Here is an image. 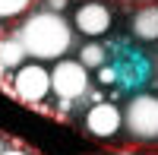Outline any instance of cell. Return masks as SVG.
<instances>
[{
    "instance_id": "1",
    "label": "cell",
    "mask_w": 158,
    "mask_h": 155,
    "mask_svg": "<svg viewBox=\"0 0 158 155\" xmlns=\"http://www.w3.org/2000/svg\"><path fill=\"white\" fill-rule=\"evenodd\" d=\"M16 35L29 51V60H38V63L63 60L67 51L73 48V25L63 19V13H51V10L29 13L16 29Z\"/></svg>"
},
{
    "instance_id": "14",
    "label": "cell",
    "mask_w": 158,
    "mask_h": 155,
    "mask_svg": "<svg viewBox=\"0 0 158 155\" xmlns=\"http://www.w3.org/2000/svg\"><path fill=\"white\" fill-rule=\"evenodd\" d=\"M3 82H6V67L0 63V86H3Z\"/></svg>"
},
{
    "instance_id": "18",
    "label": "cell",
    "mask_w": 158,
    "mask_h": 155,
    "mask_svg": "<svg viewBox=\"0 0 158 155\" xmlns=\"http://www.w3.org/2000/svg\"><path fill=\"white\" fill-rule=\"evenodd\" d=\"M142 3H155V0H142Z\"/></svg>"
},
{
    "instance_id": "3",
    "label": "cell",
    "mask_w": 158,
    "mask_h": 155,
    "mask_svg": "<svg viewBox=\"0 0 158 155\" xmlns=\"http://www.w3.org/2000/svg\"><path fill=\"white\" fill-rule=\"evenodd\" d=\"M123 130L139 143H158V95H133L123 108Z\"/></svg>"
},
{
    "instance_id": "13",
    "label": "cell",
    "mask_w": 158,
    "mask_h": 155,
    "mask_svg": "<svg viewBox=\"0 0 158 155\" xmlns=\"http://www.w3.org/2000/svg\"><path fill=\"white\" fill-rule=\"evenodd\" d=\"M3 155H32V152H29V149H22V146H6Z\"/></svg>"
},
{
    "instance_id": "11",
    "label": "cell",
    "mask_w": 158,
    "mask_h": 155,
    "mask_svg": "<svg viewBox=\"0 0 158 155\" xmlns=\"http://www.w3.org/2000/svg\"><path fill=\"white\" fill-rule=\"evenodd\" d=\"M98 79H101L104 86H111V82H117V67H108V63H104V67L98 70Z\"/></svg>"
},
{
    "instance_id": "9",
    "label": "cell",
    "mask_w": 158,
    "mask_h": 155,
    "mask_svg": "<svg viewBox=\"0 0 158 155\" xmlns=\"http://www.w3.org/2000/svg\"><path fill=\"white\" fill-rule=\"evenodd\" d=\"M79 63H85L89 70H101L104 63H108V51H104L98 41H89L79 48Z\"/></svg>"
},
{
    "instance_id": "4",
    "label": "cell",
    "mask_w": 158,
    "mask_h": 155,
    "mask_svg": "<svg viewBox=\"0 0 158 155\" xmlns=\"http://www.w3.org/2000/svg\"><path fill=\"white\" fill-rule=\"evenodd\" d=\"M51 86H54L57 101H79L89 95V67L79 60L63 57L51 70Z\"/></svg>"
},
{
    "instance_id": "5",
    "label": "cell",
    "mask_w": 158,
    "mask_h": 155,
    "mask_svg": "<svg viewBox=\"0 0 158 155\" xmlns=\"http://www.w3.org/2000/svg\"><path fill=\"white\" fill-rule=\"evenodd\" d=\"M85 130L95 139H114L123 130V108H117L114 101H95L85 111Z\"/></svg>"
},
{
    "instance_id": "16",
    "label": "cell",
    "mask_w": 158,
    "mask_h": 155,
    "mask_svg": "<svg viewBox=\"0 0 158 155\" xmlns=\"http://www.w3.org/2000/svg\"><path fill=\"white\" fill-rule=\"evenodd\" d=\"M0 38H3V19H0Z\"/></svg>"
},
{
    "instance_id": "17",
    "label": "cell",
    "mask_w": 158,
    "mask_h": 155,
    "mask_svg": "<svg viewBox=\"0 0 158 155\" xmlns=\"http://www.w3.org/2000/svg\"><path fill=\"white\" fill-rule=\"evenodd\" d=\"M117 155H136V152H117Z\"/></svg>"
},
{
    "instance_id": "2",
    "label": "cell",
    "mask_w": 158,
    "mask_h": 155,
    "mask_svg": "<svg viewBox=\"0 0 158 155\" xmlns=\"http://www.w3.org/2000/svg\"><path fill=\"white\" fill-rule=\"evenodd\" d=\"M6 95L19 98L22 105H29V108H41L44 98L54 95V86H51V70L41 67L38 60L19 67L16 73H13V79H10V92H6Z\"/></svg>"
},
{
    "instance_id": "12",
    "label": "cell",
    "mask_w": 158,
    "mask_h": 155,
    "mask_svg": "<svg viewBox=\"0 0 158 155\" xmlns=\"http://www.w3.org/2000/svg\"><path fill=\"white\" fill-rule=\"evenodd\" d=\"M44 3H48L44 10H51V13H63V10L70 6V0H44Z\"/></svg>"
},
{
    "instance_id": "6",
    "label": "cell",
    "mask_w": 158,
    "mask_h": 155,
    "mask_svg": "<svg viewBox=\"0 0 158 155\" xmlns=\"http://www.w3.org/2000/svg\"><path fill=\"white\" fill-rule=\"evenodd\" d=\"M111 10L101 3V0H85V3H79L76 13H73V29L76 32H82L85 38H98L111 29Z\"/></svg>"
},
{
    "instance_id": "7",
    "label": "cell",
    "mask_w": 158,
    "mask_h": 155,
    "mask_svg": "<svg viewBox=\"0 0 158 155\" xmlns=\"http://www.w3.org/2000/svg\"><path fill=\"white\" fill-rule=\"evenodd\" d=\"M133 35L139 41H158V3H142L133 13Z\"/></svg>"
},
{
    "instance_id": "15",
    "label": "cell",
    "mask_w": 158,
    "mask_h": 155,
    "mask_svg": "<svg viewBox=\"0 0 158 155\" xmlns=\"http://www.w3.org/2000/svg\"><path fill=\"white\" fill-rule=\"evenodd\" d=\"M3 152H6V139L0 136V155H3Z\"/></svg>"
},
{
    "instance_id": "8",
    "label": "cell",
    "mask_w": 158,
    "mask_h": 155,
    "mask_svg": "<svg viewBox=\"0 0 158 155\" xmlns=\"http://www.w3.org/2000/svg\"><path fill=\"white\" fill-rule=\"evenodd\" d=\"M0 63L6 67V73H16L19 67H25V63H29V51H25L22 38H19L16 32L0 38Z\"/></svg>"
},
{
    "instance_id": "10",
    "label": "cell",
    "mask_w": 158,
    "mask_h": 155,
    "mask_svg": "<svg viewBox=\"0 0 158 155\" xmlns=\"http://www.w3.org/2000/svg\"><path fill=\"white\" fill-rule=\"evenodd\" d=\"M35 0H0V19H16L32 10Z\"/></svg>"
}]
</instances>
